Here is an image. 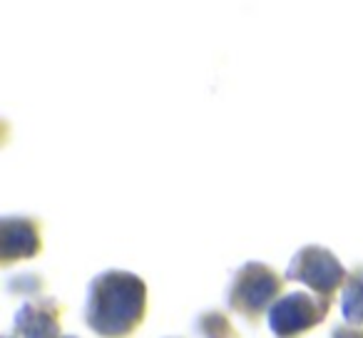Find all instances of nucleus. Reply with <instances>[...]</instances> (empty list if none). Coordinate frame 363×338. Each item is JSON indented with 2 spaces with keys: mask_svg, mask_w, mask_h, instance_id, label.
Segmentation results:
<instances>
[{
  "mask_svg": "<svg viewBox=\"0 0 363 338\" xmlns=\"http://www.w3.org/2000/svg\"><path fill=\"white\" fill-rule=\"evenodd\" d=\"M333 338H363V331H346V328H341V331L333 333Z\"/></svg>",
  "mask_w": 363,
  "mask_h": 338,
  "instance_id": "nucleus-8",
  "label": "nucleus"
},
{
  "mask_svg": "<svg viewBox=\"0 0 363 338\" xmlns=\"http://www.w3.org/2000/svg\"><path fill=\"white\" fill-rule=\"evenodd\" d=\"M145 283L125 271H110L92 286L87 321L102 336H122L142 316Z\"/></svg>",
  "mask_w": 363,
  "mask_h": 338,
  "instance_id": "nucleus-1",
  "label": "nucleus"
},
{
  "mask_svg": "<svg viewBox=\"0 0 363 338\" xmlns=\"http://www.w3.org/2000/svg\"><path fill=\"white\" fill-rule=\"evenodd\" d=\"M341 311L346 321L363 323V281H353L351 286L343 291Z\"/></svg>",
  "mask_w": 363,
  "mask_h": 338,
  "instance_id": "nucleus-7",
  "label": "nucleus"
},
{
  "mask_svg": "<svg viewBox=\"0 0 363 338\" xmlns=\"http://www.w3.org/2000/svg\"><path fill=\"white\" fill-rule=\"evenodd\" d=\"M318 318H321V311L306 293H291V296L281 298L269 313V323H272L274 333L281 338L301 333L303 328L313 326Z\"/></svg>",
  "mask_w": 363,
  "mask_h": 338,
  "instance_id": "nucleus-3",
  "label": "nucleus"
},
{
  "mask_svg": "<svg viewBox=\"0 0 363 338\" xmlns=\"http://www.w3.org/2000/svg\"><path fill=\"white\" fill-rule=\"evenodd\" d=\"M38 252L35 227L23 219H6L3 222V259L11 261L18 257H30Z\"/></svg>",
  "mask_w": 363,
  "mask_h": 338,
  "instance_id": "nucleus-5",
  "label": "nucleus"
},
{
  "mask_svg": "<svg viewBox=\"0 0 363 338\" xmlns=\"http://www.w3.org/2000/svg\"><path fill=\"white\" fill-rule=\"evenodd\" d=\"M277 291H279V278L267 266L252 264V266H247L239 274V281L234 286V301L242 303L249 311H257V308L267 306Z\"/></svg>",
  "mask_w": 363,
  "mask_h": 338,
  "instance_id": "nucleus-4",
  "label": "nucleus"
},
{
  "mask_svg": "<svg viewBox=\"0 0 363 338\" xmlns=\"http://www.w3.org/2000/svg\"><path fill=\"white\" fill-rule=\"evenodd\" d=\"M289 276L298 278V281L308 283L316 291H333L338 286L343 276L341 264L333 259V254H328L326 249H303L296 259H294L291 269H289Z\"/></svg>",
  "mask_w": 363,
  "mask_h": 338,
  "instance_id": "nucleus-2",
  "label": "nucleus"
},
{
  "mask_svg": "<svg viewBox=\"0 0 363 338\" xmlns=\"http://www.w3.org/2000/svg\"><path fill=\"white\" fill-rule=\"evenodd\" d=\"M18 323H21L26 338H52L57 331L55 321L50 316H45V313L35 311L30 306L23 308V313L18 316Z\"/></svg>",
  "mask_w": 363,
  "mask_h": 338,
  "instance_id": "nucleus-6",
  "label": "nucleus"
}]
</instances>
